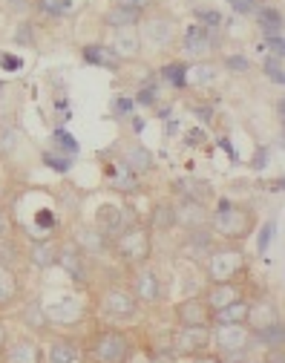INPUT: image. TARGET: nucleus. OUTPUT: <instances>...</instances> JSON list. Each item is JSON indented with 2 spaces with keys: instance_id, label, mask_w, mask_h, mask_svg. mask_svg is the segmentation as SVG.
I'll list each match as a JSON object with an SVG mask.
<instances>
[{
  "instance_id": "1",
  "label": "nucleus",
  "mask_w": 285,
  "mask_h": 363,
  "mask_svg": "<svg viewBox=\"0 0 285 363\" xmlns=\"http://www.w3.org/2000/svg\"><path fill=\"white\" fill-rule=\"evenodd\" d=\"M257 225V216L251 208L233 205L230 199H219L216 211L211 213V231L213 237H222L225 242H242L251 237Z\"/></svg>"
},
{
  "instance_id": "2",
  "label": "nucleus",
  "mask_w": 285,
  "mask_h": 363,
  "mask_svg": "<svg viewBox=\"0 0 285 363\" xmlns=\"http://www.w3.org/2000/svg\"><path fill=\"white\" fill-rule=\"evenodd\" d=\"M84 354L89 363H130L133 357V337L116 326H107L101 332H95L86 346Z\"/></svg>"
},
{
  "instance_id": "3",
  "label": "nucleus",
  "mask_w": 285,
  "mask_h": 363,
  "mask_svg": "<svg viewBox=\"0 0 285 363\" xmlns=\"http://www.w3.org/2000/svg\"><path fill=\"white\" fill-rule=\"evenodd\" d=\"M248 271V259L242 254V248H219L213 245L211 254H208V274H211V283H233L240 280Z\"/></svg>"
},
{
  "instance_id": "4",
  "label": "nucleus",
  "mask_w": 285,
  "mask_h": 363,
  "mask_svg": "<svg viewBox=\"0 0 285 363\" xmlns=\"http://www.w3.org/2000/svg\"><path fill=\"white\" fill-rule=\"evenodd\" d=\"M118 257L127 262V265H145L150 259V251H153V242H150V228H145V225H130V228H124L116 240H113Z\"/></svg>"
},
{
  "instance_id": "5",
  "label": "nucleus",
  "mask_w": 285,
  "mask_h": 363,
  "mask_svg": "<svg viewBox=\"0 0 285 363\" xmlns=\"http://www.w3.org/2000/svg\"><path fill=\"white\" fill-rule=\"evenodd\" d=\"M211 326H179L173 332V354L176 357H194L211 349Z\"/></svg>"
},
{
  "instance_id": "6",
  "label": "nucleus",
  "mask_w": 285,
  "mask_h": 363,
  "mask_svg": "<svg viewBox=\"0 0 285 363\" xmlns=\"http://www.w3.org/2000/svg\"><path fill=\"white\" fill-rule=\"evenodd\" d=\"M248 343H251V332L245 326H216V332H211V346H216L222 357L245 354Z\"/></svg>"
},
{
  "instance_id": "7",
  "label": "nucleus",
  "mask_w": 285,
  "mask_h": 363,
  "mask_svg": "<svg viewBox=\"0 0 285 363\" xmlns=\"http://www.w3.org/2000/svg\"><path fill=\"white\" fill-rule=\"evenodd\" d=\"M99 303H101V311L107 317H113V320H127V317H133L135 308H138V300L133 297V291L121 289V286H113V289L101 291Z\"/></svg>"
},
{
  "instance_id": "8",
  "label": "nucleus",
  "mask_w": 285,
  "mask_h": 363,
  "mask_svg": "<svg viewBox=\"0 0 285 363\" xmlns=\"http://www.w3.org/2000/svg\"><path fill=\"white\" fill-rule=\"evenodd\" d=\"M276 320H279V308H276V303H274L268 294H259V297L248 300L245 329H248L251 335H257V332L268 329V326H271V323H276Z\"/></svg>"
},
{
  "instance_id": "9",
  "label": "nucleus",
  "mask_w": 285,
  "mask_h": 363,
  "mask_svg": "<svg viewBox=\"0 0 285 363\" xmlns=\"http://www.w3.org/2000/svg\"><path fill=\"white\" fill-rule=\"evenodd\" d=\"M130 208L124 205H101L99 208V216H95V228L104 231L110 240H116L124 228H130Z\"/></svg>"
},
{
  "instance_id": "10",
  "label": "nucleus",
  "mask_w": 285,
  "mask_h": 363,
  "mask_svg": "<svg viewBox=\"0 0 285 363\" xmlns=\"http://www.w3.org/2000/svg\"><path fill=\"white\" fill-rule=\"evenodd\" d=\"M211 306L205 303V297H187L176 306V323L179 326H211Z\"/></svg>"
},
{
  "instance_id": "11",
  "label": "nucleus",
  "mask_w": 285,
  "mask_h": 363,
  "mask_svg": "<svg viewBox=\"0 0 285 363\" xmlns=\"http://www.w3.org/2000/svg\"><path fill=\"white\" fill-rule=\"evenodd\" d=\"M0 357H4V363H43V349L32 337H18L6 343Z\"/></svg>"
},
{
  "instance_id": "12",
  "label": "nucleus",
  "mask_w": 285,
  "mask_h": 363,
  "mask_svg": "<svg viewBox=\"0 0 285 363\" xmlns=\"http://www.w3.org/2000/svg\"><path fill=\"white\" fill-rule=\"evenodd\" d=\"M133 297L138 300V303H159L162 300V286H159V274L153 268H141L138 274L133 277Z\"/></svg>"
},
{
  "instance_id": "13",
  "label": "nucleus",
  "mask_w": 285,
  "mask_h": 363,
  "mask_svg": "<svg viewBox=\"0 0 285 363\" xmlns=\"http://www.w3.org/2000/svg\"><path fill=\"white\" fill-rule=\"evenodd\" d=\"M55 262L67 271V274L78 283L86 280V262H84V251L75 245V242H67V245H58V254H55Z\"/></svg>"
},
{
  "instance_id": "14",
  "label": "nucleus",
  "mask_w": 285,
  "mask_h": 363,
  "mask_svg": "<svg viewBox=\"0 0 285 363\" xmlns=\"http://www.w3.org/2000/svg\"><path fill=\"white\" fill-rule=\"evenodd\" d=\"M72 242L84 251V254H107L110 248H113V240L104 234V231H99L95 225H89V228H78L75 231V237H72Z\"/></svg>"
},
{
  "instance_id": "15",
  "label": "nucleus",
  "mask_w": 285,
  "mask_h": 363,
  "mask_svg": "<svg viewBox=\"0 0 285 363\" xmlns=\"http://www.w3.org/2000/svg\"><path fill=\"white\" fill-rule=\"evenodd\" d=\"M205 222H211L205 205L190 202V199H181V205H176V225H181V228H187V231L205 228Z\"/></svg>"
},
{
  "instance_id": "16",
  "label": "nucleus",
  "mask_w": 285,
  "mask_h": 363,
  "mask_svg": "<svg viewBox=\"0 0 285 363\" xmlns=\"http://www.w3.org/2000/svg\"><path fill=\"white\" fill-rule=\"evenodd\" d=\"M173 191H176L181 199L199 202V205H205V202H211V199H213V188L208 185L205 179H176Z\"/></svg>"
},
{
  "instance_id": "17",
  "label": "nucleus",
  "mask_w": 285,
  "mask_h": 363,
  "mask_svg": "<svg viewBox=\"0 0 285 363\" xmlns=\"http://www.w3.org/2000/svg\"><path fill=\"white\" fill-rule=\"evenodd\" d=\"M242 297V289H240V283H211V289H208V297H205V303L211 306V311H219V308H225V306H230L233 300H240Z\"/></svg>"
},
{
  "instance_id": "18",
  "label": "nucleus",
  "mask_w": 285,
  "mask_h": 363,
  "mask_svg": "<svg viewBox=\"0 0 285 363\" xmlns=\"http://www.w3.org/2000/svg\"><path fill=\"white\" fill-rule=\"evenodd\" d=\"M245 314H248V300H233L230 306L213 311L211 326H245Z\"/></svg>"
},
{
  "instance_id": "19",
  "label": "nucleus",
  "mask_w": 285,
  "mask_h": 363,
  "mask_svg": "<svg viewBox=\"0 0 285 363\" xmlns=\"http://www.w3.org/2000/svg\"><path fill=\"white\" fill-rule=\"evenodd\" d=\"M133 176H141V173H150L153 170V153L147 150V147H141V145H133L130 150H127V156H124V162H121Z\"/></svg>"
},
{
  "instance_id": "20",
  "label": "nucleus",
  "mask_w": 285,
  "mask_h": 363,
  "mask_svg": "<svg viewBox=\"0 0 285 363\" xmlns=\"http://www.w3.org/2000/svg\"><path fill=\"white\" fill-rule=\"evenodd\" d=\"M213 245H216L213 231H208V228H194V231H187L184 251H187L190 257H199V254H202V257H208Z\"/></svg>"
},
{
  "instance_id": "21",
  "label": "nucleus",
  "mask_w": 285,
  "mask_h": 363,
  "mask_svg": "<svg viewBox=\"0 0 285 363\" xmlns=\"http://www.w3.org/2000/svg\"><path fill=\"white\" fill-rule=\"evenodd\" d=\"M138 21H141V6H127V4H121L104 15V23L113 29H124V26L138 23Z\"/></svg>"
},
{
  "instance_id": "22",
  "label": "nucleus",
  "mask_w": 285,
  "mask_h": 363,
  "mask_svg": "<svg viewBox=\"0 0 285 363\" xmlns=\"http://www.w3.org/2000/svg\"><path fill=\"white\" fill-rule=\"evenodd\" d=\"M170 228H176V205H173V202H159V205H153L150 231H170Z\"/></svg>"
},
{
  "instance_id": "23",
  "label": "nucleus",
  "mask_w": 285,
  "mask_h": 363,
  "mask_svg": "<svg viewBox=\"0 0 285 363\" xmlns=\"http://www.w3.org/2000/svg\"><path fill=\"white\" fill-rule=\"evenodd\" d=\"M81 357V349L72 340H52L50 343V363H75Z\"/></svg>"
},
{
  "instance_id": "24",
  "label": "nucleus",
  "mask_w": 285,
  "mask_h": 363,
  "mask_svg": "<svg viewBox=\"0 0 285 363\" xmlns=\"http://www.w3.org/2000/svg\"><path fill=\"white\" fill-rule=\"evenodd\" d=\"M211 43L213 40H211V32L205 26H190V32L184 35V50L187 52H199L202 55V52L211 50Z\"/></svg>"
},
{
  "instance_id": "25",
  "label": "nucleus",
  "mask_w": 285,
  "mask_h": 363,
  "mask_svg": "<svg viewBox=\"0 0 285 363\" xmlns=\"http://www.w3.org/2000/svg\"><path fill=\"white\" fill-rule=\"evenodd\" d=\"M251 340H257V343H262L265 349H279V346L285 343V332H282V320H276V323H271L268 329H262V332H257V335H251Z\"/></svg>"
},
{
  "instance_id": "26",
  "label": "nucleus",
  "mask_w": 285,
  "mask_h": 363,
  "mask_svg": "<svg viewBox=\"0 0 285 363\" xmlns=\"http://www.w3.org/2000/svg\"><path fill=\"white\" fill-rule=\"evenodd\" d=\"M55 254H58V245H52L50 240H46V242H35V245H32V262H38L40 268L55 265Z\"/></svg>"
},
{
  "instance_id": "27",
  "label": "nucleus",
  "mask_w": 285,
  "mask_h": 363,
  "mask_svg": "<svg viewBox=\"0 0 285 363\" xmlns=\"http://www.w3.org/2000/svg\"><path fill=\"white\" fill-rule=\"evenodd\" d=\"M81 55H84V61H86V64H92V67H104L107 61H113V64H116V58H113L116 52H113V50H107V47H101V43H92V47H84V52H81Z\"/></svg>"
},
{
  "instance_id": "28",
  "label": "nucleus",
  "mask_w": 285,
  "mask_h": 363,
  "mask_svg": "<svg viewBox=\"0 0 285 363\" xmlns=\"http://www.w3.org/2000/svg\"><path fill=\"white\" fill-rule=\"evenodd\" d=\"M15 294H18V283H15V274H12L9 268H4V265H0V306L12 303V300H15Z\"/></svg>"
},
{
  "instance_id": "29",
  "label": "nucleus",
  "mask_w": 285,
  "mask_h": 363,
  "mask_svg": "<svg viewBox=\"0 0 285 363\" xmlns=\"http://www.w3.org/2000/svg\"><path fill=\"white\" fill-rule=\"evenodd\" d=\"M259 29L271 38V35H279L282 32V15L276 9H262L259 12Z\"/></svg>"
},
{
  "instance_id": "30",
  "label": "nucleus",
  "mask_w": 285,
  "mask_h": 363,
  "mask_svg": "<svg viewBox=\"0 0 285 363\" xmlns=\"http://www.w3.org/2000/svg\"><path fill=\"white\" fill-rule=\"evenodd\" d=\"M23 320H26L32 329H38V332L50 329V317L43 314V308H40L38 303H29V306H26V311H23Z\"/></svg>"
},
{
  "instance_id": "31",
  "label": "nucleus",
  "mask_w": 285,
  "mask_h": 363,
  "mask_svg": "<svg viewBox=\"0 0 285 363\" xmlns=\"http://www.w3.org/2000/svg\"><path fill=\"white\" fill-rule=\"evenodd\" d=\"M164 78H167L176 89H184V86H187V64H181V61L167 64V67H164Z\"/></svg>"
},
{
  "instance_id": "32",
  "label": "nucleus",
  "mask_w": 285,
  "mask_h": 363,
  "mask_svg": "<svg viewBox=\"0 0 285 363\" xmlns=\"http://www.w3.org/2000/svg\"><path fill=\"white\" fill-rule=\"evenodd\" d=\"M43 164L58 170V173H67L72 167V159H69V153H52V150H46L43 153Z\"/></svg>"
},
{
  "instance_id": "33",
  "label": "nucleus",
  "mask_w": 285,
  "mask_h": 363,
  "mask_svg": "<svg viewBox=\"0 0 285 363\" xmlns=\"http://www.w3.org/2000/svg\"><path fill=\"white\" fill-rule=\"evenodd\" d=\"M52 139H55V145H58V147H64L69 156H75V153H78V142L72 139V133H69V130H64V127H55Z\"/></svg>"
},
{
  "instance_id": "34",
  "label": "nucleus",
  "mask_w": 285,
  "mask_h": 363,
  "mask_svg": "<svg viewBox=\"0 0 285 363\" xmlns=\"http://www.w3.org/2000/svg\"><path fill=\"white\" fill-rule=\"evenodd\" d=\"M110 50L118 52V55H127V52H130V55H138L141 47H138V38H127V35H121L118 43H116V47H110Z\"/></svg>"
},
{
  "instance_id": "35",
  "label": "nucleus",
  "mask_w": 285,
  "mask_h": 363,
  "mask_svg": "<svg viewBox=\"0 0 285 363\" xmlns=\"http://www.w3.org/2000/svg\"><path fill=\"white\" fill-rule=\"evenodd\" d=\"M196 21H199V26H205V29L222 26V15L213 12V9H196Z\"/></svg>"
},
{
  "instance_id": "36",
  "label": "nucleus",
  "mask_w": 285,
  "mask_h": 363,
  "mask_svg": "<svg viewBox=\"0 0 285 363\" xmlns=\"http://www.w3.org/2000/svg\"><path fill=\"white\" fill-rule=\"evenodd\" d=\"M265 75L276 86H282V81H285V75H282V58H265Z\"/></svg>"
},
{
  "instance_id": "37",
  "label": "nucleus",
  "mask_w": 285,
  "mask_h": 363,
  "mask_svg": "<svg viewBox=\"0 0 285 363\" xmlns=\"http://www.w3.org/2000/svg\"><path fill=\"white\" fill-rule=\"evenodd\" d=\"M156 99H159V93H156V84H147V86H141V93H138L133 101L145 104V107H153V104H156Z\"/></svg>"
},
{
  "instance_id": "38",
  "label": "nucleus",
  "mask_w": 285,
  "mask_h": 363,
  "mask_svg": "<svg viewBox=\"0 0 285 363\" xmlns=\"http://www.w3.org/2000/svg\"><path fill=\"white\" fill-rule=\"evenodd\" d=\"M228 4L233 6L236 15H254V12H259L257 0H228Z\"/></svg>"
},
{
  "instance_id": "39",
  "label": "nucleus",
  "mask_w": 285,
  "mask_h": 363,
  "mask_svg": "<svg viewBox=\"0 0 285 363\" xmlns=\"http://www.w3.org/2000/svg\"><path fill=\"white\" fill-rule=\"evenodd\" d=\"M35 225H38V228H43V231L55 228V216H52V211H50V208H40V211L35 213Z\"/></svg>"
},
{
  "instance_id": "40",
  "label": "nucleus",
  "mask_w": 285,
  "mask_h": 363,
  "mask_svg": "<svg viewBox=\"0 0 285 363\" xmlns=\"http://www.w3.org/2000/svg\"><path fill=\"white\" fill-rule=\"evenodd\" d=\"M225 67H228L230 72H248L251 61H248L245 55H228V58H225Z\"/></svg>"
},
{
  "instance_id": "41",
  "label": "nucleus",
  "mask_w": 285,
  "mask_h": 363,
  "mask_svg": "<svg viewBox=\"0 0 285 363\" xmlns=\"http://www.w3.org/2000/svg\"><path fill=\"white\" fill-rule=\"evenodd\" d=\"M113 110H116V116H133L135 101H133L130 96H118V99L113 101Z\"/></svg>"
},
{
  "instance_id": "42",
  "label": "nucleus",
  "mask_w": 285,
  "mask_h": 363,
  "mask_svg": "<svg viewBox=\"0 0 285 363\" xmlns=\"http://www.w3.org/2000/svg\"><path fill=\"white\" fill-rule=\"evenodd\" d=\"M0 64H4L6 72H18V69H23V58L9 55V52H0Z\"/></svg>"
},
{
  "instance_id": "43",
  "label": "nucleus",
  "mask_w": 285,
  "mask_h": 363,
  "mask_svg": "<svg viewBox=\"0 0 285 363\" xmlns=\"http://www.w3.org/2000/svg\"><path fill=\"white\" fill-rule=\"evenodd\" d=\"M271 237H274V225L268 222V225H262V231H259V242H257V251H259V254H265V251H268Z\"/></svg>"
},
{
  "instance_id": "44",
  "label": "nucleus",
  "mask_w": 285,
  "mask_h": 363,
  "mask_svg": "<svg viewBox=\"0 0 285 363\" xmlns=\"http://www.w3.org/2000/svg\"><path fill=\"white\" fill-rule=\"evenodd\" d=\"M265 43L271 47L274 58H282V55H285V40H282V35H271V38H265Z\"/></svg>"
},
{
  "instance_id": "45",
  "label": "nucleus",
  "mask_w": 285,
  "mask_h": 363,
  "mask_svg": "<svg viewBox=\"0 0 285 363\" xmlns=\"http://www.w3.org/2000/svg\"><path fill=\"white\" fill-rule=\"evenodd\" d=\"M187 363H225V360H222V354H213V352L208 349V352H202V354L187 357Z\"/></svg>"
},
{
  "instance_id": "46",
  "label": "nucleus",
  "mask_w": 285,
  "mask_h": 363,
  "mask_svg": "<svg viewBox=\"0 0 285 363\" xmlns=\"http://www.w3.org/2000/svg\"><path fill=\"white\" fill-rule=\"evenodd\" d=\"M9 234H12V219L4 208H0V240H9Z\"/></svg>"
},
{
  "instance_id": "47",
  "label": "nucleus",
  "mask_w": 285,
  "mask_h": 363,
  "mask_svg": "<svg viewBox=\"0 0 285 363\" xmlns=\"http://www.w3.org/2000/svg\"><path fill=\"white\" fill-rule=\"evenodd\" d=\"M268 156H271V150H268V147H259V150H257V159H254L251 167H254V170H262V167L268 164Z\"/></svg>"
},
{
  "instance_id": "48",
  "label": "nucleus",
  "mask_w": 285,
  "mask_h": 363,
  "mask_svg": "<svg viewBox=\"0 0 285 363\" xmlns=\"http://www.w3.org/2000/svg\"><path fill=\"white\" fill-rule=\"evenodd\" d=\"M194 78H196L199 84H208V81H213V69H208V64H202V69L196 67V72H194Z\"/></svg>"
},
{
  "instance_id": "49",
  "label": "nucleus",
  "mask_w": 285,
  "mask_h": 363,
  "mask_svg": "<svg viewBox=\"0 0 285 363\" xmlns=\"http://www.w3.org/2000/svg\"><path fill=\"white\" fill-rule=\"evenodd\" d=\"M265 363H285V360H282V346H279V349H268Z\"/></svg>"
},
{
  "instance_id": "50",
  "label": "nucleus",
  "mask_w": 285,
  "mask_h": 363,
  "mask_svg": "<svg viewBox=\"0 0 285 363\" xmlns=\"http://www.w3.org/2000/svg\"><path fill=\"white\" fill-rule=\"evenodd\" d=\"M219 147H222V150H225V153H228V156H230V159L236 162V150H233V145H230V142L225 139V135H219Z\"/></svg>"
},
{
  "instance_id": "51",
  "label": "nucleus",
  "mask_w": 285,
  "mask_h": 363,
  "mask_svg": "<svg viewBox=\"0 0 285 363\" xmlns=\"http://www.w3.org/2000/svg\"><path fill=\"white\" fill-rule=\"evenodd\" d=\"M18 40L23 43V47H29V43H32V38H29V26H21V29H18Z\"/></svg>"
},
{
  "instance_id": "52",
  "label": "nucleus",
  "mask_w": 285,
  "mask_h": 363,
  "mask_svg": "<svg viewBox=\"0 0 285 363\" xmlns=\"http://www.w3.org/2000/svg\"><path fill=\"white\" fill-rule=\"evenodd\" d=\"M196 118L211 121V118H213V110H211V107H196Z\"/></svg>"
},
{
  "instance_id": "53",
  "label": "nucleus",
  "mask_w": 285,
  "mask_h": 363,
  "mask_svg": "<svg viewBox=\"0 0 285 363\" xmlns=\"http://www.w3.org/2000/svg\"><path fill=\"white\" fill-rule=\"evenodd\" d=\"M6 343H9V332H6V326L0 323V352L6 349Z\"/></svg>"
},
{
  "instance_id": "54",
  "label": "nucleus",
  "mask_w": 285,
  "mask_h": 363,
  "mask_svg": "<svg viewBox=\"0 0 285 363\" xmlns=\"http://www.w3.org/2000/svg\"><path fill=\"white\" fill-rule=\"evenodd\" d=\"M187 142H190V145H196V142L202 145V142H205V133H202V130H194V133H190V139H187Z\"/></svg>"
},
{
  "instance_id": "55",
  "label": "nucleus",
  "mask_w": 285,
  "mask_h": 363,
  "mask_svg": "<svg viewBox=\"0 0 285 363\" xmlns=\"http://www.w3.org/2000/svg\"><path fill=\"white\" fill-rule=\"evenodd\" d=\"M133 130L141 133V130H145V121H141V118H133Z\"/></svg>"
},
{
  "instance_id": "56",
  "label": "nucleus",
  "mask_w": 285,
  "mask_h": 363,
  "mask_svg": "<svg viewBox=\"0 0 285 363\" xmlns=\"http://www.w3.org/2000/svg\"><path fill=\"white\" fill-rule=\"evenodd\" d=\"M176 130H179V121H170V124H167V135H173Z\"/></svg>"
},
{
  "instance_id": "57",
  "label": "nucleus",
  "mask_w": 285,
  "mask_h": 363,
  "mask_svg": "<svg viewBox=\"0 0 285 363\" xmlns=\"http://www.w3.org/2000/svg\"><path fill=\"white\" fill-rule=\"evenodd\" d=\"M121 4H127V6H141L145 0H121Z\"/></svg>"
},
{
  "instance_id": "58",
  "label": "nucleus",
  "mask_w": 285,
  "mask_h": 363,
  "mask_svg": "<svg viewBox=\"0 0 285 363\" xmlns=\"http://www.w3.org/2000/svg\"><path fill=\"white\" fill-rule=\"evenodd\" d=\"M240 363H257V360H248V357H245V360H240Z\"/></svg>"
},
{
  "instance_id": "59",
  "label": "nucleus",
  "mask_w": 285,
  "mask_h": 363,
  "mask_svg": "<svg viewBox=\"0 0 285 363\" xmlns=\"http://www.w3.org/2000/svg\"><path fill=\"white\" fill-rule=\"evenodd\" d=\"M0 363H4V357H0Z\"/></svg>"
}]
</instances>
